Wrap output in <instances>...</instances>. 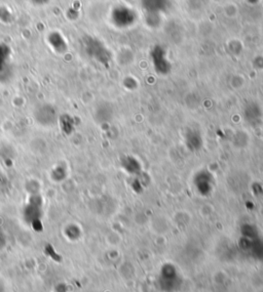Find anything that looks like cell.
I'll return each mask as SVG.
<instances>
[{"label":"cell","instance_id":"obj_7","mask_svg":"<svg viewBox=\"0 0 263 292\" xmlns=\"http://www.w3.org/2000/svg\"><path fill=\"white\" fill-rule=\"evenodd\" d=\"M50 2H51V0H30V3H31L32 5L37 6V7L46 6V5H48Z\"/></svg>","mask_w":263,"mask_h":292},{"label":"cell","instance_id":"obj_6","mask_svg":"<svg viewBox=\"0 0 263 292\" xmlns=\"http://www.w3.org/2000/svg\"><path fill=\"white\" fill-rule=\"evenodd\" d=\"M70 121H72V118L70 116H68V115H65V116L61 117V119H60L62 128L66 133H70L72 131V129H73V122L69 123Z\"/></svg>","mask_w":263,"mask_h":292},{"label":"cell","instance_id":"obj_2","mask_svg":"<svg viewBox=\"0 0 263 292\" xmlns=\"http://www.w3.org/2000/svg\"><path fill=\"white\" fill-rule=\"evenodd\" d=\"M35 119L42 126H52L57 120V112L52 105H42L35 111Z\"/></svg>","mask_w":263,"mask_h":292},{"label":"cell","instance_id":"obj_4","mask_svg":"<svg viewBox=\"0 0 263 292\" xmlns=\"http://www.w3.org/2000/svg\"><path fill=\"white\" fill-rule=\"evenodd\" d=\"M85 51L92 58L103 62L104 61V48L97 41L89 39L85 42Z\"/></svg>","mask_w":263,"mask_h":292},{"label":"cell","instance_id":"obj_8","mask_svg":"<svg viewBox=\"0 0 263 292\" xmlns=\"http://www.w3.org/2000/svg\"><path fill=\"white\" fill-rule=\"evenodd\" d=\"M5 245H6V238L3 235V233L0 232V248H3Z\"/></svg>","mask_w":263,"mask_h":292},{"label":"cell","instance_id":"obj_3","mask_svg":"<svg viewBox=\"0 0 263 292\" xmlns=\"http://www.w3.org/2000/svg\"><path fill=\"white\" fill-rule=\"evenodd\" d=\"M49 43L57 54H64L67 51V41L59 33L53 32L49 35Z\"/></svg>","mask_w":263,"mask_h":292},{"label":"cell","instance_id":"obj_1","mask_svg":"<svg viewBox=\"0 0 263 292\" xmlns=\"http://www.w3.org/2000/svg\"><path fill=\"white\" fill-rule=\"evenodd\" d=\"M24 219L32 227L40 224L42 217V198L38 195L32 196L24 207Z\"/></svg>","mask_w":263,"mask_h":292},{"label":"cell","instance_id":"obj_5","mask_svg":"<svg viewBox=\"0 0 263 292\" xmlns=\"http://www.w3.org/2000/svg\"><path fill=\"white\" fill-rule=\"evenodd\" d=\"M10 59V48L0 44V72H3L8 65V61Z\"/></svg>","mask_w":263,"mask_h":292}]
</instances>
